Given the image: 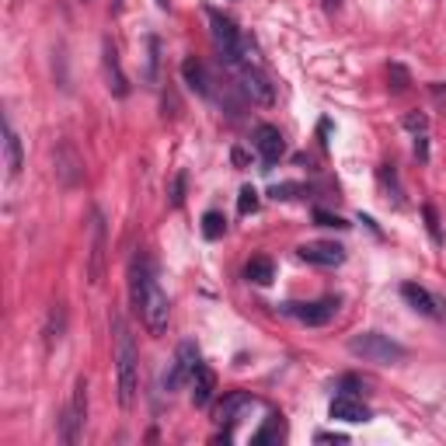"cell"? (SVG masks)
I'll use <instances>...</instances> for the list:
<instances>
[{"label":"cell","mask_w":446,"mask_h":446,"mask_svg":"<svg viewBox=\"0 0 446 446\" xmlns=\"http://www.w3.org/2000/svg\"><path fill=\"white\" fill-rule=\"evenodd\" d=\"M112 328H115V380H119V405L133 408L136 391H140V353L136 342L126 328V321L119 314H112Z\"/></svg>","instance_id":"cell-1"},{"label":"cell","mask_w":446,"mask_h":446,"mask_svg":"<svg viewBox=\"0 0 446 446\" xmlns=\"http://www.w3.org/2000/svg\"><path fill=\"white\" fill-rule=\"evenodd\" d=\"M349 353L366 362H376V366H398L408 359V349L401 342H394L391 335H380V332H362L349 339Z\"/></svg>","instance_id":"cell-2"},{"label":"cell","mask_w":446,"mask_h":446,"mask_svg":"<svg viewBox=\"0 0 446 446\" xmlns=\"http://www.w3.org/2000/svg\"><path fill=\"white\" fill-rule=\"evenodd\" d=\"M206 18H209V35H213V46H216L220 60L230 63V67L248 63V60H244V39H241V32L234 28V21L223 18L220 11H213V7L206 11Z\"/></svg>","instance_id":"cell-3"},{"label":"cell","mask_w":446,"mask_h":446,"mask_svg":"<svg viewBox=\"0 0 446 446\" xmlns=\"http://www.w3.org/2000/svg\"><path fill=\"white\" fill-rule=\"evenodd\" d=\"M84 422H88V380L81 376L74 383V394H70V405L63 412V443L74 446L84 436Z\"/></svg>","instance_id":"cell-4"},{"label":"cell","mask_w":446,"mask_h":446,"mask_svg":"<svg viewBox=\"0 0 446 446\" xmlns=\"http://www.w3.org/2000/svg\"><path fill=\"white\" fill-rule=\"evenodd\" d=\"M339 307H342V300H339V296H324V300H314V303H282L279 310H282V314H289V317H296L300 324L317 328V324L335 321Z\"/></svg>","instance_id":"cell-5"},{"label":"cell","mask_w":446,"mask_h":446,"mask_svg":"<svg viewBox=\"0 0 446 446\" xmlns=\"http://www.w3.org/2000/svg\"><path fill=\"white\" fill-rule=\"evenodd\" d=\"M105 251H108V230H105V216L94 209L91 213V251H88V282L98 286L105 279Z\"/></svg>","instance_id":"cell-6"},{"label":"cell","mask_w":446,"mask_h":446,"mask_svg":"<svg viewBox=\"0 0 446 446\" xmlns=\"http://www.w3.org/2000/svg\"><path fill=\"white\" fill-rule=\"evenodd\" d=\"M199 362H202L199 359V346L192 339H185L178 346V353H175V359H171V366H168V373H164V391L171 394V391H178L185 380H192V373H195Z\"/></svg>","instance_id":"cell-7"},{"label":"cell","mask_w":446,"mask_h":446,"mask_svg":"<svg viewBox=\"0 0 446 446\" xmlns=\"http://www.w3.org/2000/svg\"><path fill=\"white\" fill-rule=\"evenodd\" d=\"M140 317H143V324H147L150 335H164V332H168L171 303H168V293H164L157 282L150 286V293H147V300H143V307H140Z\"/></svg>","instance_id":"cell-8"},{"label":"cell","mask_w":446,"mask_h":446,"mask_svg":"<svg viewBox=\"0 0 446 446\" xmlns=\"http://www.w3.org/2000/svg\"><path fill=\"white\" fill-rule=\"evenodd\" d=\"M154 282L157 279H154V265H150L147 251H136L133 262H129V303H133L136 314H140V307H143V300H147Z\"/></svg>","instance_id":"cell-9"},{"label":"cell","mask_w":446,"mask_h":446,"mask_svg":"<svg viewBox=\"0 0 446 446\" xmlns=\"http://www.w3.org/2000/svg\"><path fill=\"white\" fill-rule=\"evenodd\" d=\"M401 296H405L419 314H426V317H433V321H446V303L436 296V293H429L426 286H419V282H405V286H401Z\"/></svg>","instance_id":"cell-10"},{"label":"cell","mask_w":446,"mask_h":446,"mask_svg":"<svg viewBox=\"0 0 446 446\" xmlns=\"http://www.w3.org/2000/svg\"><path fill=\"white\" fill-rule=\"evenodd\" d=\"M101 67H105V81H108V91L115 98H126L129 94V77L122 74V63H119V49L112 39L101 42Z\"/></svg>","instance_id":"cell-11"},{"label":"cell","mask_w":446,"mask_h":446,"mask_svg":"<svg viewBox=\"0 0 446 446\" xmlns=\"http://www.w3.org/2000/svg\"><path fill=\"white\" fill-rule=\"evenodd\" d=\"M237 74H241V88H244V94H248L251 101H258V105H272V101H275V88H272V81H268L255 63H241V67H237Z\"/></svg>","instance_id":"cell-12"},{"label":"cell","mask_w":446,"mask_h":446,"mask_svg":"<svg viewBox=\"0 0 446 446\" xmlns=\"http://www.w3.org/2000/svg\"><path fill=\"white\" fill-rule=\"evenodd\" d=\"M303 262H310V265H342L346 262V248L342 244H332V241H310V244H300V251H296Z\"/></svg>","instance_id":"cell-13"},{"label":"cell","mask_w":446,"mask_h":446,"mask_svg":"<svg viewBox=\"0 0 446 446\" xmlns=\"http://www.w3.org/2000/svg\"><path fill=\"white\" fill-rule=\"evenodd\" d=\"M255 147H258V154H262L265 164H279V157L286 154V140H282V133H279L275 126H268V122L255 129Z\"/></svg>","instance_id":"cell-14"},{"label":"cell","mask_w":446,"mask_h":446,"mask_svg":"<svg viewBox=\"0 0 446 446\" xmlns=\"http://www.w3.org/2000/svg\"><path fill=\"white\" fill-rule=\"evenodd\" d=\"M213 391H216V376H213V369L209 366H195V373H192V405L195 408H206L209 401H213Z\"/></svg>","instance_id":"cell-15"},{"label":"cell","mask_w":446,"mask_h":446,"mask_svg":"<svg viewBox=\"0 0 446 446\" xmlns=\"http://www.w3.org/2000/svg\"><path fill=\"white\" fill-rule=\"evenodd\" d=\"M251 405H255V398H251L248 391H234V394H227V398L220 401V408H216V422H220V426H234L237 415H241L244 408H251Z\"/></svg>","instance_id":"cell-16"},{"label":"cell","mask_w":446,"mask_h":446,"mask_svg":"<svg viewBox=\"0 0 446 446\" xmlns=\"http://www.w3.org/2000/svg\"><path fill=\"white\" fill-rule=\"evenodd\" d=\"M332 419H339V422H366L369 419V408L362 405V401H356L353 394H339L335 401H332Z\"/></svg>","instance_id":"cell-17"},{"label":"cell","mask_w":446,"mask_h":446,"mask_svg":"<svg viewBox=\"0 0 446 446\" xmlns=\"http://www.w3.org/2000/svg\"><path fill=\"white\" fill-rule=\"evenodd\" d=\"M4 161H7V175L18 178L21 168H25V154H21V140H18V133L7 119H4Z\"/></svg>","instance_id":"cell-18"},{"label":"cell","mask_w":446,"mask_h":446,"mask_svg":"<svg viewBox=\"0 0 446 446\" xmlns=\"http://www.w3.org/2000/svg\"><path fill=\"white\" fill-rule=\"evenodd\" d=\"M181 77H185V84L195 91V94H202V98H209L213 94V88H209V77H206V67L199 63V60H185L181 63Z\"/></svg>","instance_id":"cell-19"},{"label":"cell","mask_w":446,"mask_h":446,"mask_svg":"<svg viewBox=\"0 0 446 446\" xmlns=\"http://www.w3.org/2000/svg\"><path fill=\"white\" fill-rule=\"evenodd\" d=\"M282 436H286V422H282V415H275V412H272V415L265 419V426H262V429H258V433L251 436V446L279 443Z\"/></svg>","instance_id":"cell-20"},{"label":"cell","mask_w":446,"mask_h":446,"mask_svg":"<svg viewBox=\"0 0 446 446\" xmlns=\"http://www.w3.org/2000/svg\"><path fill=\"white\" fill-rule=\"evenodd\" d=\"M244 279H248V282H255V286H268V282L275 279V265H272V258H251V262L244 265Z\"/></svg>","instance_id":"cell-21"},{"label":"cell","mask_w":446,"mask_h":446,"mask_svg":"<svg viewBox=\"0 0 446 446\" xmlns=\"http://www.w3.org/2000/svg\"><path fill=\"white\" fill-rule=\"evenodd\" d=\"M63 328H67V314H63V307L56 303V307L49 310V324H46V346H56V342L63 339Z\"/></svg>","instance_id":"cell-22"},{"label":"cell","mask_w":446,"mask_h":446,"mask_svg":"<svg viewBox=\"0 0 446 446\" xmlns=\"http://www.w3.org/2000/svg\"><path fill=\"white\" fill-rule=\"evenodd\" d=\"M223 234H227V220H223L216 209H209V213L202 216V237H206V241H220Z\"/></svg>","instance_id":"cell-23"},{"label":"cell","mask_w":446,"mask_h":446,"mask_svg":"<svg viewBox=\"0 0 446 446\" xmlns=\"http://www.w3.org/2000/svg\"><path fill=\"white\" fill-rule=\"evenodd\" d=\"M255 209H258V192H255L251 185H244L241 195H237V213L248 216V213H255Z\"/></svg>","instance_id":"cell-24"},{"label":"cell","mask_w":446,"mask_h":446,"mask_svg":"<svg viewBox=\"0 0 446 446\" xmlns=\"http://www.w3.org/2000/svg\"><path fill=\"white\" fill-rule=\"evenodd\" d=\"M422 216H426V227H429L433 241H436V244H443V230H440V216H436V209H433V206H426V209H422Z\"/></svg>","instance_id":"cell-25"},{"label":"cell","mask_w":446,"mask_h":446,"mask_svg":"<svg viewBox=\"0 0 446 446\" xmlns=\"http://www.w3.org/2000/svg\"><path fill=\"white\" fill-rule=\"evenodd\" d=\"M314 223H321V227H349L342 216H335V213H328V209H314Z\"/></svg>","instance_id":"cell-26"},{"label":"cell","mask_w":446,"mask_h":446,"mask_svg":"<svg viewBox=\"0 0 446 446\" xmlns=\"http://www.w3.org/2000/svg\"><path fill=\"white\" fill-rule=\"evenodd\" d=\"M147 49H150V56H147V81H157V39L154 35L147 39Z\"/></svg>","instance_id":"cell-27"},{"label":"cell","mask_w":446,"mask_h":446,"mask_svg":"<svg viewBox=\"0 0 446 446\" xmlns=\"http://www.w3.org/2000/svg\"><path fill=\"white\" fill-rule=\"evenodd\" d=\"M181 202H185V171H178L175 181H171V206L178 209Z\"/></svg>","instance_id":"cell-28"},{"label":"cell","mask_w":446,"mask_h":446,"mask_svg":"<svg viewBox=\"0 0 446 446\" xmlns=\"http://www.w3.org/2000/svg\"><path fill=\"white\" fill-rule=\"evenodd\" d=\"M391 81H394V91H405L408 84H412L408 70H405V67H398V63H391Z\"/></svg>","instance_id":"cell-29"},{"label":"cell","mask_w":446,"mask_h":446,"mask_svg":"<svg viewBox=\"0 0 446 446\" xmlns=\"http://www.w3.org/2000/svg\"><path fill=\"white\" fill-rule=\"evenodd\" d=\"M405 129H412V133H426V129H429V119L419 115V112H412V115H405Z\"/></svg>","instance_id":"cell-30"},{"label":"cell","mask_w":446,"mask_h":446,"mask_svg":"<svg viewBox=\"0 0 446 446\" xmlns=\"http://www.w3.org/2000/svg\"><path fill=\"white\" fill-rule=\"evenodd\" d=\"M415 157L419 161H429V140H426V133L415 136Z\"/></svg>","instance_id":"cell-31"},{"label":"cell","mask_w":446,"mask_h":446,"mask_svg":"<svg viewBox=\"0 0 446 446\" xmlns=\"http://www.w3.org/2000/svg\"><path fill=\"white\" fill-rule=\"evenodd\" d=\"M293 192H300V185H275V188H272L275 199H293Z\"/></svg>","instance_id":"cell-32"},{"label":"cell","mask_w":446,"mask_h":446,"mask_svg":"<svg viewBox=\"0 0 446 446\" xmlns=\"http://www.w3.org/2000/svg\"><path fill=\"white\" fill-rule=\"evenodd\" d=\"M429 94H433L440 105H446V84H429Z\"/></svg>","instance_id":"cell-33"},{"label":"cell","mask_w":446,"mask_h":446,"mask_svg":"<svg viewBox=\"0 0 446 446\" xmlns=\"http://www.w3.org/2000/svg\"><path fill=\"white\" fill-rule=\"evenodd\" d=\"M317 443H349L346 436H332V433H317Z\"/></svg>","instance_id":"cell-34"},{"label":"cell","mask_w":446,"mask_h":446,"mask_svg":"<svg viewBox=\"0 0 446 446\" xmlns=\"http://www.w3.org/2000/svg\"><path fill=\"white\" fill-rule=\"evenodd\" d=\"M324 7H328V11H335V7H339V0H324Z\"/></svg>","instance_id":"cell-35"},{"label":"cell","mask_w":446,"mask_h":446,"mask_svg":"<svg viewBox=\"0 0 446 446\" xmlns=\"http://www.w3.org/2000/svg\"><path fill=\"white\" fill-rule=\"evenodd\" d=\"M157 7H161V11H168V7H171V0H157Z\"/></svg>","instance_id":"cell-36"},{"label":"cell","mask_w":446,"mask_h":446,"mask_svg":"<svg viewBox=\"0 0 446 446\" xmlns=\"http://www.w3.org/2000/svg\"><path fill=\"white\" fill-rule=\"evenodd\" d=\"M84 4H88V0H84Z\"/></svg>","instance_id":"cell-37"}]
</instances>
